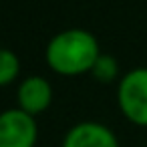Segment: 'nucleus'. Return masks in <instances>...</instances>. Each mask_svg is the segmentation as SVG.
I'll use <instances>...</instances> for the list:
<instances>
[{
    "mask_svg": "<svg viewBox=\"0 0 147 147\" xmlns=\"http://www.w3.org/2000/svg\"><path fill=\"white\" fill-rule=\"evenodd\" d=\"M63 147H119V143L109 127L95 121H85L69 129Z\"/></svg>",
    "mask_w": 147,
    "mask_h": 147,
    "instance_id": "4",
    "label": "nucleus"
},
{
    "mask_svg": "<svg viewBox=\"0 0 147 147\" xmlns=\"http://www.w3.org/2000/svg\"><path fill=\"white\" fill-rule=\"evenodd\" d=\"M117 99L129 121L147 127V69L129 71L119 83Z\"/></svg>",
    "mask_w": 147,
    "mask_h": 147,
    "instance_id": "2",
    "label": "nucleus"
},
{
    "mask_svg": "<svg viewBox=\"0 0 147 147\" xmlns=\"http://www.w3.org/2000/svg\"><path fill=\"white\" fill-rule=\"evenodd\" d=\"M36 121L22 109H6L0 113V147H34Z\"/></svg>",
    "mask_w": 147,
    "mask_h": 147,
    "instance_id": "3",
    "label": "nucleus"
},
{
    "mask_svg": "<svg viewBox=\"0 0 147 147\" xmlns=\"http://www.w3.org/2000/svg\"><path fill=\"white\" fill-rule=\"evenodd\" d=\"M91 73H93V77H95L97 81H101V83H111V81L117 77L119 67H117V61H115L113 57L101 55V57L97 59L95 67L91 69Z\"/></svg>",
    "mask_w": 147,
    "mask_h": 147,
    "instance_id": "7",
    "label": "nucleus"
},
{
    "mask_svg": "<svg viewBox=\"0 0 147 147\" xmlns=\"http://www.w3.org/2000/svg\"><path fill=\"white\" fill-rule=\"evenodd\" d=\"M99 53L97 38L83 28H69L51 38L47 47V63L61 75H79L95 67Z\"/></svg>",
    "mask_w": 147,
    "mask_h": 147,
    "instance_id": "1",
    "label": "nucleus"
},
{
    "mask_svg": "<svg viewBox=\"0 0 147 147\" xmlns=\"http://www.w3.org/2000/svg\"><path fill=\"white\" fill-rule=\"evenodd\" d=\"M51 99H53V89L49 81L38 75L24 79L18 87V105L24 113L32 117L42 113L51 105Z\"/></svg>",
    "mask_w": 147,
    "mask_h": 147,
    "instance_id": "5",
    "label": "nucleus"
},
{
    "mask_svg": "<svg viewBox=\"0 0 147 147\" xmlns=\"http://www.w3.org/2000/svg\"><path fill=\"white\" fill-rule=\"evenodd\" d=\"M18 71H20L18 57L8 49H0V87L12 83L16 79Z\"/></svg>",
    "mask_w": 147,
    "mask_h": 147,
    "instance_id": "6",
    "label": "nucleus"
}]
</instances>
